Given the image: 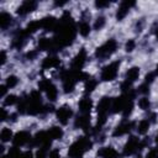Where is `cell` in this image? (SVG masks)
<instances>
[{
	"mask_svg": "<svg viewBox=\"0 0 158 158\" xmlns=\"http://www.w3.org/2000/svg\"><path fill=\"white\" fill-rule=\"evenodd\" d=\"M135 5L133 1H122L118 10H117V14H116V19L117 20H122L127 14H128V10L130 7H132Z\"/></svg>",
	"mask_w": 158,
	"mask_h": 158,
	"instance_id": "8fae6325",
	"label": "cell"
},
{
	"mask_svg": "<svg viewBox=\"0 0 158 158\" xmlns=\"http://www.w3.org/2000/svg\"><path fill=\"white\" fill-rule=\"evenodd\" d=\"M153 79H154V74H153V73H149V74L146 75V80H144V83L149 85V84L153 81Z\"/></svg>",
	"mask_w": 158,
	"mask_h": 158,
	"instance_id": "836d02e7",
	"label": "cell"
},
{
	"mask_svg": "<svg viewBox=\"0 0 158 158\" xmlns=\"http://www.w3.org/2000/svg\"><path fill=\"white\" fill-rule=\"evenodd\" d=\"M95 5H96L98 7H105V6H109L110 2H109V1H96Z\"/></svg>",
	"mask_w": 158,
	"mask_h": 158,
	"instance_id": "d590c367",
	"label": "cell"
},
{
	"mask_svg": "<svg viewBox=\"0 0 158 158\" xmlns=\"http://www.w3.org/2000/svg\"><path fill=\"white\" fill-rule=\"evenodd\" d=\"M118 67H120V62H112L109 65L102 68L101 72V79L104 81H111L116 78L117 72H118Z\"/></svg>",
	"mask_w": 158,
	"mask_h": 158,
	"instance_id": "5b68a950",
	"label": "cell"
},
{
	"mask_svg": "<svg viewBox=\"0 0 158 158\" xmlns=\"http://www.w3.org/2000/svg\"><path fill=\"white\" fill-rule=\"evenodd\" d=\"M93 143L89 141V138L86 137H80L79 139H77L70 147H69V151H68V154L69 157L72 158H81V156L89 151L91 148Z\"/></svg>",
	"mask_w": 158,
	"mask_h": 158,
	"instance_id": "6da1fadb",
	"label": "cell"
},
{
	"mask_svg": "<svg viewBox=\"0 0 158 158\" xmlns=\"http://www.w3.org/2000/svg\"><path fill=\"white\" fill-rule=\"evenodd\" d=\"M22 153L19 151V148L15 146V147H12L10 151H9V153H7V158H20V156H21Z\"/></svg>",
	"mask_w": 158,
	"mask_h": 158,
	"instance_id": "484cf974",
	"label": "cell"
},
{
	"mask_svg": "<svg viewBox=\"0 0 158 158\" xmlns=\"http://www.w3.org/2000/svg\"><path fill=\"white\" fill-rule=\"evenodd\" d=\"M93 107V101L90 98H83L79 102V110L83 115H89L90 110Z\"/></svg>",
	"mask_w": 158,
	"mask_h": 158,
	"instance_id": "5bb4252c",
	"label": "cell"
},
{
	"mask_svg": "<svg viewBox=\"0 0 158 158\" xmlns=\"http://www.w3.org/2000/svg\"><path fill=\"white\" fill-rule=\"evenodd\" d=\"M30 139H31V135L27 131H20L15 135V137L12 138V142L16 147H19V146L26 144L27 142H30Z\"/></svg>",
	"mask_w": 158,
	"mask_h": 158,
	"instance_id": "ba28073f",
	"label": "cell"
},
{
	"mask_svg": "<svg viewBox=\"0 0 158 158\" xmlns=\"http://www.w3.org/2000/svg\"><path fill=\"white\" fill-rule=\"evenodd\" d=\"M47 132H48V135H49V137H51L52 139H60L62 136H63V131H62V128H59V127H57V126L51 127Z\"/></svg>",
	"mask_w": 158,
	"mask_h": 158,
	"instance_id": "d6986e66",
	"label": "cell"
},
{
	"mask_svg": "<svg viewBox=\"0 0 158 158\" xmlns=\"http://www.w3.org/2000/svg\"><path fill=\"white\" fill-rule=\"evenodd\" d=\"M90 123V120H89V115H81L80 117H78L75 120V126L77 127H80V128H86Z\"/></svg>",
	"mask_w": 158,
	"mask_h": 158,
	"instance_id": "ffe728a7",
	"label": "cell"
},
{
	"mask_svg": "<svg viewBox=\"0 0 158 158\" xmlns=\"http://www.w3.org/2000/svg\"><path fill=\"white\" fill-rule=\"evenodd\" d=\"M38 88L40 90H43L46 91V95L47 98L51 100V101H54L57 99V94H58V90H57V86L48 79H43L40 81L38 84Z\"/></svg>",
	"mask_w": 158,
	"mask_h": 158,
	"instance_id": "277c9868",
	"label": "cell"
},
{
	"mask_svg": "<svg viewBox=\"0 0 158 158\" xmlns=\"http://www.w3.org/2000/svg\"><path fill=\"white\" fill-rule=\"evenodd\" d=\"M116 48H117L116 41H115V40H109V41H106L102 46H100V47L96 48L95 56H96L98 58H100V59L107 58V57H110V56L116 51Z\"/></svg>",
	"mask_w": 158,
	"mask_h": 158,
	"instance_id": "3957f363",
	"label": "cell"
},
{
	"mask_svg": "<svg viewBox=\"0 0 158 158\" xmlns=\"http://www.w3.org/2000/svg\"><path fill=\"white\" fill-rule=\"evenodd\" d=\"M79 33L81 35V36H84V37H86L89 33H90V26H89V23L88 22H81L80 25H79Z\"/></svg>",
	"mask_w": 158,
	"mask_h": 158,
	"instance_id": "d4e9b609",
	"label": "cell"
},
{
	"mask_svg": "<svg viewBox=\"0 0 158 158\" xmlns=\"http://www.w3.org/2000/svg\"><path fill=\"white\" fill-rule=\"evenodd\" d=\"M6 116H7V112H6V110H5V109H1V121L6 120Z\"/></svg>",
	"mask_w": 158,
	"mask_h": 158,
	"instance_id": "74e56055",
	"label": "cell"
},
{
	"mask_svg": "<svg viewBox=\"0 0 158 158\" xmlns=\"http://www.w3.org/2000/svg\"><path fill=\"white\" fill-rule=\"evenodd\" d=\"M20 158H32V153H31L30 151H27V152H23V153L20 156Z\"/></svg>",
	"mask_w": 158,
	"mask_h": 158,
	"instance_id": "8d00e7d4",
	"label": "cell"
},
{
	"mask_svg": "<svg viewBox=\"0 0 158 158\" xmlns=\"http://www.w3.org/2000/svg\"><path fill=\"white\" fill-rule=\"evenodd\" d=\"M135 46H136L135 41H133V40H128V42L126 43V51H127V52H132V51L135 49Z\"/></svg>",
	"mask_w": 158,
	"mask_h": 158,
	"instance_id": "1f68e13d",
	"label": "cell"
},
{
	"mask_svg": "<svg viewBox=\"0 0 158 158\" xmlns=\"http://www.w3.org/2000/svg\"><path fill=\"white\" fill-rule=\"evenodd\" d=\"M35 56H36V52H31V53L28 52V53H27V58H30V59H32Z\"/></svg>",
	"mask_w": 158,
	"mask_h": 158,
	"instance_id": "60d3db41",
	"label": "cell"
},
{
	"mask_svg": "<svg viewBox=\"0 0 158 158\" xmlns=\"http://www.w3.org/2000/svg\"><path fill=\"white\" fill-rule=\"evenodd\" d=\"M98 156H100L102 158H120V154L112 147H102L98 152Z\"/></svg>",
	"mask_w": 158,
	"mask_h": 158,
	"instance_id": "9a60e30c",
	"label": "cell"
},
{
	"mask_svg": "<svg viewBox=\"0 0 158 158\" xmlns=\"http://www.w3.org/2000/svg\"><path fill=\"white\" fill-rule=\"evenodd\" d=\"M19 101V99H17V96L16 95H7L6 96V99H5V105H14V104H16Z\"/></svg>",
	"mask_w": 158,
	"mask_h": 158,
	"instance_id": "f1b7e54d",
	"label": "cell"
},
{
	"mask_svg": "<svg viewBox=\"0 0 158 158\" xmlns=\"http://www.w3.org/2000/svg\"><path fill=\"white\" fill-rule=\"evenodd\" d=\"M6 88H7L6 85H2V86L0 88V89H1V90H0V95H1V96L5 95V93H6Z\"/></svg>",
	"mask_w": 158,
	"mask_h": 158,
	"instance_id": "ab89813d",
	"label": "cell"
},
{
	"mask_svg": "<svg viewBox=\"0 0 158 158\" xmlns=\"http://www.w3.org/2000/svg\"><path fill=\"white\" fill-rule=\"evenodd\" d=\"M60 64V60L57 57H47L42 62V68L43 69H49V68H56Z\"/></svg>",
	"mask_w": 158,
	"mask_h": 158,
	"instance_id": "e0dca14e",
	"label": "cell"
},
{
	"mask_svg": "<svg viewBox=\"0 0 158 158\" xmlns=\"http://www.w3.org/2000/svg\"><path fill=\"white\" fill-rule=\"evenodd\" d=\"M85 60H86V52H85V49H81V51L74 57V59L72 60V70L80 72V69L83 68Z\"/></svg>",
	"mask_w": 158,
	"mask_h": 158,
	"instance_id": "52a82bcc",
	"label": "cell"
},
{
	"mask_svg": "<svg viewBox=\"0 0 158 158\" xmlns=\"http://www.w3.org/2000/svg\"><path fill=\"white\" fill-rule=\"evenodd\" d=\"M49 158H59V151L58 149H53L49 152Z\"/></svg>",
	"mask_w": 158,
	"mask_h": 158,
	"instance_id": "e575fe53",
	"label": "cell"
},
{
	"mask_svg": "<svg viewBox=\"0 0 158 158\" xmlns=\"http://www.w3.org/2000/svg\"><path fill=\"white\" fill-rule=\"evenodd\" d=\"M157 74H158V67H157Z\"/></svg>",
	"mask_w": 158,
	"mask_h": 158,
	"instance_id": "7bdbcfd3",
	"label": "cell"
},
{
	"mask_svg": "<svg viewBox=\"0 0 158 158\" xmlns=\"http://www.w3.org/2000/svg\"><path fill=\"white\" fill-rule=\"evenodd\" d=\"M12 22V17L10 14L7 12H1L0 14V27L2 30H5L7 26H10V23Z\"/></svg>",
	"mask_w": 158,
	"mask_h": 158,
	"instance_id": "ac0fdd59",
	"label": "cell"
},
{
	"mask_svg": "<svg viewBox=\"0 0 158 158\" xmlns=\"http://www.w3.org/2000/svg\"><path fill=\"white\" fill-rule=\"evenodd\" d=\"M36 6H37V4H36L35 1H30V0L23 1V2L19 6V9H17V14H19V15H26V14L33 11V10L36 9Z\"/></svg>",
	"mask_w": 158,
	"mask_h": 158,
	"instance_id": "7c38bea8",
	"label": "cell"
},
{
	"mask_svg": "<svg viewBox=\"0 0 158 158\" xmlns=\"http://www.w3.org/2000/svg\"><path fill=\"white\" fill-rule=\"evenodd\" d=\"M72 115H73V111H72L70 106H68V105H62V106L57 110V118H58V121H59L60 123H63V125L68 123V121H69V118L72 117Z\"/></svg>",
	"mask_w": 158,
	"mask_h": 158,
	"instance_id": "8992f818",
	"label": "cell"
},
{
	"mask_svg": "<svg viewBox=\"0 0 158 158\" xmlns=\"http://www.w3.org/2000/svg\"><path fill=\"white\" fill-rule=\"evenodd\" d=\"M17 78L15 77V75H10V77H7V79H6V86L7 88H14L16 84H17Z\"/></svg>",
	"mask_w": 158,
	"mask_h": 158,
	"instance_id": "83f0119b",
	"label": "cell"
},
{
	"mask_svg": "<svg viewBox=\"0 0 158 158\" xmlns=\"http://www.w3.org/2000/svg\"><path fill=\"white\" fill-rule=\"evenodd\" d=\"M41 27V21H31L27 26H26V28H25V32L27 33V35H31V33H33V32H36L38 28Z\"/></svg>",
	"mask_w": 158,
	"mask_h": 158,
	"instance_id": "44dd1931",
	"label": "cell"
},
{
	"mask_svg": "<svg viewBox=\"0 0 158 158\" xmlns=\"http://www.w3.org/2000/svg\"><path fill=\"white\" fill-rule=\"evenodd\" d=\"M138 147H139V141H138V138H137V137H131V138L127 141L123 152H125L126 156H131V154H133V153L138 149Z\"/></svg>",
	"mask_w": 158,
	"mask_h": 158,
	"instance_id": "30bf717a",
	"label": "cell"
},
{
	"mask_svg": "<svg viewBox=\"0 0 158 158\" xmlns=\"http://www.w3.org/2000/svg\"><path fill=\"white\" fill-rule=\"evenodd\" d=\"M132 126H133V122H123V123L118 125V126L115 128V131H114L112 135H114L115 137H117V136H122V135L130 132V130L132 128Z\"/></svg>",
	"mask_w": 158,
	"mask_h": 158,
	"instance_id": "2e32d148",
	"label": "cell"
},
{
	"mask_svg": "<svg viewBox=\"0 0 158 158\" xmlns=\"http://www.w3.org/2000/svg\"><path fill=\"white\" fill-rule=\"evenodd\" d=\"M148 128H149V120H142L137 127L138 133H141V135H144L148 131Z\"/></svg>",
	"mask_w": 158,
	"mask_h": 158,
	"instance_id": "603a6c76",
	"label": "cell"
},
{
	"mask_svg": "<svg viewBox=\"0 0 158 158\" xmlns=\"http://www.w3.org/2000/svg\"><path fill=\"white\" fill-rule=\"evenodd\" d=\"M58 26V21L53 16H46L41 20V27L46 31H54Z\"/></svg>",
	"mask_w": 158,
	"mask_h": 158,
	"instance_id": "9c48e42d",
	"label": "cell"
},
{
	"mask_svg": "<svg viewBox=\"0 0 158 158\" xmlns=\"http://www.w3.org/2000/svg\"><path fill=\"white\" fill-rule=\"evenodd\" d=\"M95 86H96V80L89 77V78L85 80V93L93 91V90L95 89Z\"/></svg>",
	"mask_w": 158,
	"mask_h": 158,
	"instance_id": "cb8c5ba5",
	"label": "cell"
},
{
	"mask_svg": "<svg viewBox=\"0 0 158 158\" xmlns=\"http://www.w3.org/2000/svg\"><path fill=\"white\" fill-rule=\"evenodd\" d=\"M138 75H139V68L138 67H132L130 68L127 72H126V75H125V81L127 84H131L135 83L137 79H138Z\"/></svg>",
	"mask_w": 158,
	"mask_h": 158,
	"instance_id": "4fadbf2b",
	"label": "cell"
},
{
	"mask_svg": "<svg viewBox=\"0 0 158 158\" xmlns=\"http://www.w3.org/2000/svg\"><path fill=\"white\" fill-rule=\"evenodd\" d=\"M111 105H112V100L111 98L109 96H104L99 104H98V115H99V118H98V126L101 127L105 121H106V115L109 112V110L111 109Z\"/></svg>",
	"mask_w": 158,
	"mask_h": 158,
	"instance_id": "7a4b0ae2",
	"label": "cell"
},
{
	"mask_svg": "<svg viewBox=\"0 0 158 158\" xmlns=\"http://www.w3.org/2000/svg\"><path fill=\"white\" fill-rule=\"evenodd\" d=\"M0 138H1V141L2 142H7V141H10L11 138H12V131L10 130V128H2V131L0 132Z\"/></svg>",
	"mask_w": 158,
	"mask_h": 158,
	"instance_id": "7402d4cb",
	"label": "cell"
},
{
	"mask_svg": "<svg viewBox=\"0 0 158 158\" xmlns=\"http://www.w3.org/2000/svg\"><path fill=\"white\" fill-rule=\"evenodd\" d=\"M156 36H157V38H158V30L156 31Z\"/></svg>",
	"mask_w": 158,
	"mask_h": 158,
	"instance_id": "b9f144b4",
	"label": "cell"
},
{
	"mask_svg": "<svg viewBox=\"0 0 158 158\" xmlns=\"http://www.w3.org/2000/svg\"><path fill=\"white\" fill-rule=\"evenodd\" d=\"M6 62V53L4 51H1V64H4Z\"/></svg>",
	"mask_w": 158,
	"mask_h": 158,
	"instance_id": "f35d334b",
	"label": "cell"
},
{
	"mask_svg": "<svg viewBox=\"0 0 158 158\" xmlns=\"http://www.w3.org/2000/svg\"><path fill=\"white\" fill-rule=\"evenodd\" d=\"M46 154H47V149L43 148V147H41L37 151V153H36V158H46Z\"/></svg>",
	"mask_w": 158,
	"mask_h": 158,
	"instance_id": "4dcf8cb0",
	"label": "cell"
},
{
	"mask_svg": "<svg viewBox=\"0 0 158 158\" xmlns=\"http://www.w3.org/2000/svg\"><path fill=\"white\" fill-rule=\"evenodd\" d=\"M157 143H158V136H157Z\"/></svg>",
	"mask_w": 158,
	"mask_h": 158,
	"instance_id": "ee69618b",
	"label": "cell"
},
{
	"mask_svg": "<svg viewBox=\"0 0 158 158\" xmlns=\"http://www.w3.org/2000/svg\"><path fill=\"white\" fill-rule=\"evenodd\" d=\"M104 25H105V19H104V17H99V19L95 21V23H94V28H95V30H100Z\"/></svg>",
	"mask_w": 158,
	"mask_h": 158,
	"instance_id": "f546056e",
	"label": "cell"
},
{
	"mask_svg": "<svg viewBox=\"0 0 158 158\" xmlns=\"http://www.w3.org/2000/svg\"><path fill=\"white\" fill-rule=\"evenodd\" d=\"M138 106H139L142 110H148L149 106H151V102H149V100H148L147 98H142V99H139V101H138Z\"/></svg>",
	"mask_w": 158,
	"mask_h": 158,
	"instance_id": "4316f807",
	"label": "cell"
},
{
	"mask_svg": "<svg viewBox=\"0 0 158 158\" xmlns=\"http://www.w3.org/2000/svg\"><path fill=\"white\" fill-rule=\"evenodd\" d=\"M148 88H149V85H148V84H146V83H143V84L138 88V91H139V93H142V94H146V93H148V90H149Z\"/></svg>",
	"mask_w": 158,
	"mask_h": 158,
	"instance_id": "d6a6232c",
	"label": "cell"
}]
</instances>
